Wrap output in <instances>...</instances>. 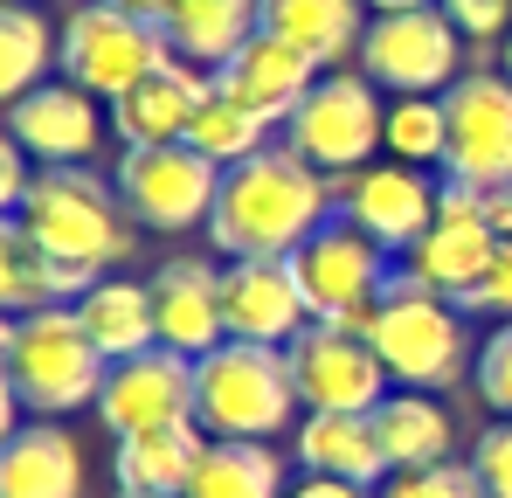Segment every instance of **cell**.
Here are the masks:
<instances>
[{
    "mask_svg": "<svg viewBox=\"0 0 512 498\" xmlns=\"http://www.w3.org/2000/svg\"><path fill=\"white\" fill-rule=\"evenodd\" d=\"M340 215V180L298 160L284 139L263 146L256 160L222 173L215 215H208V243L222 263H250V256H298L326 222Z\"/></svg>",
    "mask_w": 512,
    "mask_h": 498,
    "instance_id": "obj_1",
    "label": "cell"
},
{
    "mask_svg": "<svg viewBox=\"0 0 512 498\" xmlns=\"http://www.w3.org/2000/svg\"><path fill=\"white\" fill-rule=\"evenodd\" d=\"M21 229L49 249L56 263L90 270V277L125 270L132 249H139V236H146V229L125 215L118 180H104L97 166H42V173L28 180Z\"/></svg>",
    "mask_w": 512,
    "mask_h": 498,
    "instance_id": "obj_2",
    "label": "cell"
},
{
    "mask_svg": "<svg viewBox=\"0 0 512 498\" xmlns=\"http://www.w3.org/2000/svg\"><path fill=\"white\" fill-rule=\"evenodd\" d=\"M194 422L215 443H277L284 429H298L305 402L291 381V353L222 339L208 360H194Z\"/></svg>",
    "mask_w": 512,
    "mask_h": 498,
    "instance_id": "obj_3",
    "label": "cell"
},
{
    "mask_svg": "<svg viewBox=\"0 0 512 498\" xmlns=\"http://www.w3.org/2000/svg\"><path fill=\"white\" fill-rule=\"evenodd\" d=\"M7 374H14V395L35 422H63L77 409H97V388H104L111 360L84 332L77 305H42L28 319H14Z\"/></svg>",
    "mask_w": 512,
    "mask_h": 498,
    "instance_id": "obj_4",
    "label": "cell"
},
{
    "mask_svg": "<svg viewBox=\"0 0 512 498\" xmlns=\"http://www.w3.org/2000/svg\"><path fill=\"white\" fill-rule=\"evenodd\" d=\"M367 339H374L388 381H395V388H416V395H436V388L464 381L471 360H478V353H471V332H464V305L423 291L409 270H395V284H388V298H381Z\"/></svg>",
    "mask_w": 512,
    "mask_h": 498,
    "instance_id": "obj_5",
    "label": "cell"
},
{
    "mask_svg": "<svg viewBox=\"0 0 512 498\" xmlns=\"http://www.w3.org/2000/svg\"><path fill=\"white\" fill-rule=\"evenodd\" d=\"M284 146L333 180H353L388 146V104L360 70H326L305 90V104L284 118Z\"/></svg>",
    "mask_w": 512,
    "mask_h": 498,
    "instance_id": "obj_6",
    "label": "cell"
},
{
    "mask_svg": "<svg viewBox=\"0 0 512 498\" xmlns=\"http://www.w3.org/2000/svg\"><path fill=\"white\" fill-rule=\"evenodd\" d=\"M167 56H173L167 28H153V21H139V14H118V7H104V0H84V7L63 21L56 70H63V83L90 90L97 104H118L132 83L146 77V70H160Z\"/></svg>",
    "mask_w": 512,
    "mask_h": 498,
    "instance_id": "obj_7",
    "label": "cell"
},
{
    "mask_svg": "<svg viewBox=\"0 0 512 498\" xmlns=\"http://www.w3.org/2000/svg\"><path fill=\"white\" fill-rule=\"evenodd\" d=\"M291 277H298L312 319H340V326L367 332L374 312H381V298H388V284H395V263H388V249L374 236H360L353 222L333 215L312 243L291 256Z\"/></svg>",
    "mask_w": 512,
    "mask_h": 498,
    "instance_id": "obj_8",
    "label": "cell"
},
{
    "mask_svg": "<svg viewBox=\"0 0 512 498\" xmlns=\"http://www.w3.org/2000/svg\"><path fill=\"white\" fill-rule=\"evenodd\" d=\"M118 201L139 229L153 236H187V229H208L215 215V194H222V166H208L187 139L180 146H125L118 160Z\"/></svg>",
    "mask_w": 512,
    "mask_h": 498,
    "instance_id": "obj_9",
    "label": "cell"
},
{
    "mask_svg": "<svg viewBox=\"0 0 512 498\" xmlns=\"http://www.w3.org/2000/svg\"><path fill=\"white\" fill-rule=\"evenodd\" d=\"M284 353H291V381H298L305 415H374L395 395L374 339L340 319H312Z\"/></svg>",
    "mask_w": 512,
    "mask_h": 498,
    "instance_id": "obj_10",
    "label": "cell"
},
{
    "mask_svg": "<svg viewBox=\"0 0 512 498\" xmlns=\"http://www.w3.org/2000/svg\"><path fill=\"white\" fill-rule=\"evenodd\" d=\"M360 77L395 97H443L464 77V35L443 21V7L423 14H374L360 35Z\"/></svg>",
    "mask_w": 512,
    "mask_h": 498,
    "instance_id": "obj_11",
    "label": "cell"
},
{
    "mask_svg": "<svg viewBox=\"0 0 512 498\" xmlns=\"http://www.w3.org/2000/svg\"><path fill=\"white\" fill-rule=\"evenodd\" d=\"M443 118H450V153L443 173L492 187L512 180V77L506 70H464L443 90Z\"/></svg>",
    "mask_w": 512,
    "mask_h": 498,
    "instance_id": "obj_12",
    "label": "cell"
},
{
    "mask_svg": "<svg viewBox=\"0 0 512 498\" xmlns=\"http://www.w3.org/2000/svg\"><path fill=\"white\" fill-rule=\"evenodd\" d=\"M97 422L118 443L146 436V429H167V422H194V360L173 353V346L111 360V374L97 388Z\"/></svg>",
    "mask_w": 512,
    "mask_h": 498,
    "instance_id": "obj_13",
    "label": "cell"
},
{
    "mask_svg": "<svg viewBox=\"0 0 512 498\" xmlns=\"http://www.w3.org/2000/svg\"><path fill=\"white\" fill-rule=\"evenodd\" d=\"M340 222H353L360 236L388 249V256H409L436 222V187H429L423 166H360L353 180H340Z\"/></svg>",
    "mask_w": 512,
    "mask_h": 498,
    "instance_id": "obj_14",
    "label": "cell"
},
{
    "mask_svg": "<svg viewBox=\"0 0 512 498\" xmlns=\"http://www.w3.org/2000/svg\"><path fill=\"white\" fill-rule=\"evenodd\" d=\"M222 319L229 339L250 346H291L312 326V305L291 277V256H250V263H222Z\"/></svg>",
    "mask_w": 512,
    "mask_h": 498,
    "instance_id": "obj_15",
    "label": "cell"
},
{
    "mask_svg": "<svg viewBox=\"0 0 512 498\" xmlns=\"http://www.w3.org/2000/svg\"><path fill=\"white\" fill-rule=\"evenodd\" d=\"M104 125H111V111H97V97L77 83H42L7 111L14 146L35 166H90L104 146Z\"/></svg>",
    "mask_w": 512,
    "mask_h": 498,
    "instance_id": "obj_16",
    "label": "cell"
},
{
    "mask_svg": "<svg viewBox=\"0 0 512 498\" xmlns=\"http://www.w3.org/2000/svg\"><path fill=\"white\" fill-rule=\"evenodd\" d=\"M153 319H160V346L187 353V360H208L222 339H229V319H222V263L208 256H167L153 263Z\"/></svg>",
    "mask_w": 512,
    "mask_h": 498,
    "instance_id": "obj_17",
    "label": "cell"
},
{
    "mask_svg": "<svg viewBox=\"0 0 512 498\" xmlns=\"http://www.w3.org/2000/svg\"><path fill=\"white\" fill-rule=\"evenodd\" d=\"M208 90H215L208 70L167 56L160 70H146V77L132 83L118 104H104V111H111V132H118L125 146H180L187 125H194V111L208 104Z\"/></svg>",
    "mask_w": 512,
    "mask_h": 498,
    "instance_id": "obj_18",
    "label": "cell"
},
{
    "mask_svg": "<svg viewBox=\"0 0 512 498\" xmlns=\"http://www.w3.org/2000/svg\"><path fill=\"white\" fill-rule=\"evenodd\" d=\"M319 83V63L305 56V49H291V42H277V35H263L256 28L250 42L215 70V90L222 97H236L243 111H256L263 125H284L298 104H305V90Z\"/></svg>",
    "mask_w": 512,
    "mask_h": 498,
    "instance_id": "obj_19",
    "label": "cell"
},
{
    "mask_svg": "<svg viewBox=\"0 0 512 498\" xmlns=\"http://www.w3.org/2000/svg\"><path fill=\"white\" fill-rule=\"evenodd\" d=\"M90 464L63 422H21L0 443V498H84Z\"/></svg>",
    "mask_w": 512,
    "mask_h": 498,
    "instance_id": "obj_20",
    "label": "cell"
},
{
    "mask_svg": "<svg viewBox=\"0 0 512 498\" xmlns=\"http://www.w3.org/2000/svg\"><path fill=\"white\" fill-rule=\"evenodd\" d=\"M90 284V270L56 263L49 249L21 229V215H0V319H28L42 305H77Z\"/></svg>",
    "mask_w": 512,
    "mask_h": 498,
    "instance_id": "obj_21",
    "label": "cell"
},
{
    "mask_svg": "<svg viewBox=\"0 0 512 498\" xmlns=\"http://www.w3.org/2000/svg\"><path fill=\"white\" fill-rule=\"evenodd\" d=\"M291 450H298L305 478H340L360 492H381L395 478L381 443H374V415H305L291 429Z\"/></svg>",
    "mask_w": 512,
    "mask_h": 498,
    "instance_id": "obj_22",
    "label": "cell"
},
{
    "mask_svg": "<svg viewBox=\"0 0 512 498\" xmlns=\"http://www.w3.org/2000/svg\"><path fill=\"white\" fill-rule=\"evenodd\" d=\"M201 457H208V429L201 422H167V429L125 436L111 450V478H118V492H139V498H187Z\"/></svg>",
    "mask_w": 512,
    "mask_h": 498,
    "instance_id": "obj_23",
    "label": "cell"
},
{
    "mask_svg": "<svg viewBox=\"0 0 512 498\" xmlns=\"http://www.w3.org/2000/svg\"><path fill=\"white\" fill-rule=\"evenodd\" d=\"M492 256H499V236H492L485 222H450V215H436L429 236L402 256V270H409L423 291H436V298L471 305V291L485 284Z\"/></svg>",
    "mask_w": 512,
    "mask_h": 498,
    "instance_id": "obj_24",
    "label": "cell"
},
{
    "mask_svg": "<svg viewBox=\"0 0 512 498\" xmlns=\"http://www.w3.org/2000/svg\"><path fill=\"white\" fill-rule=\"evenodd\" d=\"M77 319L97 339L104 360H132L160 346V319H153V284L146 277H97L77 298Z\"/></svg>",
    "mask_w": 512,
    "mask_h": 498,
    "instance_id": "obj_25",
    "label": "cell"
},
{
    "mask_svg": "<svg viewBox=\"0 0 512 498\" xmlns=\"http://www.w3.org/2000/svg\"><path fill=\"white\" fill-rule=\"evenodd\" d=\"M374 443L388 457V471H429V464H450V443H457V422L436 395L416 388H395L381 409H374Z\"/></svg>",
    "mask_w": 512,
    "mask_h": 498,
    "instance_id": "obj_26",
    "label": "cell"
},
{
    "mask_svg": "<svg viewBox=\"0 0 512 498\" xmlns=\"http://www.w3.org/2000/svg\"><path fill=\"white\" fill-rule=\"evenodd\" d=\"M263 35L305 49L319 70L360 56V35H367V0H263Z\"/></svg>",
    "mask_w": 512,
    "mask_h": 498,
    "instance_id": "obj_27",
    "label": "cell"
},
{
    "mask_svg": "<svg viewBox=\"0 0 512 498\" xmlns=\"http://www.w3.org/2000/svg\"><path fill=\"white\" fill-rule=\"evenodd\" d=\"M256 28H263V0H173V14H167L173 56L208 70V77L250 42Z\"/></svg>",
    "mask_w": 512,
    "mask_h": 498,
    "instance_id": "obj_28",
    "label": "cell"
},
{
    "mask_svg": "<svg viewBox=\"0 0 512 498\" xmlns=\"http://www.w3.org/2000/svg\"><path fill=\"white\" fill-rule=\"evenodd\" d=\"M63 28H49L42 7L28 0H0V111H14L28 90H42L56 70Z\"/></svg>",
    "mask_w": 512,
    "mask_h": 498,
    "instance_id": "obj_29",
    "label": "cell"
},
{
    "mask_svg": "<svg viewBox=\"0 0 512 498\" xmlns=\"http://www.w3.org/2000/svg\"><path fill=\"white\" fill-rule=\"evenodd\" d=\"M187 498H291L284 457L270 443H215L208 436V457H201Z\"/></svg>",
    "mask_w": 512,
    "mask_h": 498,
    "instance_id": "obj_30",
    "label": "cell"
},
{
    "mask_svg": "<svg viewBox=\"0 0 512 498\" xmlns=\"http://www.w3.org/2000/svg\"><path fill=\"white\" fill-rule=\"evenodd\" d=\"M187 146L201 153L208 166H243V160H256L263 146H270V125L256 118V111H243L236 97H222V90H208V104L194 111V125H187Z\"/></svg>",
    "mask_w": 512,
    "mask_h": 498,
    "instance_id": "obj_31",
    "label": "cell"
},
{
    "mask_svg": "<svg viewBox=\"0 0 512 498\" xmlns=\"http://www.w3.org/2000/svg\"><path fill=\"white\" fill-rule=\"evenodd\" d=\"M388 153L402 166H443V153H450L443 97H395L388 104Z\"/></svg>",
    "mask_w": 512,
    "mask_h": 498,
    "instance_id": "obj_32",
    "label": "cell"
},
{
    "mask_svg": "<svg viewBox=\"0 0 512 498\" xmlns=\"http://www.w3.org/2000/svg\"><path fill=\"white\" fill-rule=\"evenodd\" d=\"M471 388H478L485 409H499L512 422V319H499V326L485 332V346L471 360Z\"/></svg>",
    "mask_w": 512,
    "mask_h": 498,
    "instance_id": "obj_33",
    "label": "cell"
},
{
    "mask_svg": "<svg viewBox=\"0 0 512 498\" xmlns=\"http://www.w3.org/2000/svg\"><path fill=\"white\" fill-rule=\"evenodd\" d=\"M374 498H485V485H478L471 464L450 457V464H429V471H395Z\"/></svg>",
    "mask_w": 512,
    "mask_h": 498,
    "instance_id": "obj_34",
    "label": "cell"
},
{
    "mask_svg": "<svg viewBox=\"0 0 512 498\" xmlns=\"http://www.w3.org/2000/svg\"><path fill=\"white\" fill-rule=\"evenodd\" d=\"M464 464L478 471L485 498H512V422H506V415L478 429V443H471V457H464Z\"/></svg>",
    "mask_w": 512,
    "mask_h": 498,
    "instance_id": "obj_35",
    "label": "cell"
},
{
    "mask_svg": "<svg viewBox=\"0 0 512 498\" xmlns=\"http://www.w3.org/2000/svg\"><path fill=\"white\" fill-rule=\"evenodd\" d=\"M443 21L464 35V42H492V35H512V0H436Z\"/></svg>",
    "mask_w": 512,
    "mask_h": 498,
    "instance_id": "obj_36",
    "label": "cell"
},
{
    "mask_svg": "<svg viewBox=\"0 0 512 498\" xmlns=\"http://www.w3.org/2000/svg\"><path fill=\"white\" fill-rule=\"evenodd\" d=\"M28 180H35V160L14 146V132L0 125V215H21V201H28Z\"/></svg>",
    "mask_w": 512,
    "mask_h": 498,
    "instance_id": "obj_37",
    "label": "cell"
},
{
    "mask_svg": "<svg viewBox=\"0 0 512 498\" xmlns=\"http://www.w3.org/2000/svg\"><path fill=\"white\" fill-rule=\"evenodd\" d=\"M464 312H492V319H512V243H499L492 270H485V284L471 291V305H464Z\"/></svg>",
    "mask_w": 512,
    "mask_h": 498,
    "instance_id": "obj_38",
    "label": "cell"
},
{
    "mask_svg": "<svg viewBox=\"0 0 512 498\" xmlns=\"http://www.w3.org/2000/svg\"><path fill=\"white\" fill-rule=\"evenodd\" d=\"M478 201H485V229L512 243V180H492V187H478Z\"/></svg>",
    "mask_w": 512,
    "mask_h": 498,
    "instance_id": "obj_39",
    "label": "cell"
},
{
    "mask_svg": "<svg viewBox=\"0 0 512 498\" xmlns=\"http://www.w3.org/2000/svg\"><path fill=\"white\" fill-rule=\"evenodd\" d=\"M21 422H28V409H21V395H14V374L0 367V443H7Z\"/></svg>",
    "mask_w": 512,
    "mask_h": 498,
    "instance_id": "obj_40",
    "label": "cell"
},
{
    "mask_svg": "<svg viewBox=\"0 0 512 498\" xmlns=\"http://www.w3.org/2000/svg\"><path fill=\"white\" fill-rule=\"evenodd\" d=\"M291 498H374V492H360V485H340V478H305V485H291Z\"/></svg>",
    "mask_w": 512,
    "mask_h": 498,
    "instance_id": "obj_41",
    "label": "cell"
},
{
    "mask_svg": "<svg viewBox=\"0 0 512 498\" xmlns=\"http://www.w3.org/2000/svg\"><path fill=\"white\" fill-rule=\"evenodd\" d=\"M104 7H118V14H139V21H153V28H167L173 0H104Z\"/></svg>",
    "mask_w": 512,
    "mask_h": 498,
    "instance_id": "obj_42",
    "label": "cell"
},
{
    "mask_svg": "<svg viewBox=\"0 0 512 498\" xmlns=\"http://www.w3.org/2000/svg\"><path fill=\"white\" fill-rule=\"evenodd\" d=\"M436 0H367V14H423Z\"/></svg>",
    "mask_w": 512,
    "mask_h": 498,
    "instance_id": "obj_43",
    "label": "cell"
},
{
    "mask_svg": "<svg viewBox=\"0 0 512 498\" xmlns=\"http://www.w3.org/2000/svg\"><path fill=\"white\" fill-rule=\"evenodd\" d=\"M506 77H512V35H506Z\"/></svg>",
    "mask_w": 512,
    "mask_h": 498,
    "instance_id": "obj_44",
    "label": "cell"
},
{
    "mask_svg": "<svg viewBox=\"0 0 512 498\" xmlns=\"http://www.w3.org/2000/svg\"><path fill=\"white\" fill-rule=\"evenodd\" d=\"M118 498H139V492H118Z\"/></svg>",
    "mask_w": 512,
    "mask_h": 498,
    "instance_id": "obj_45",
    "label": "cell"
}]
</instances>
